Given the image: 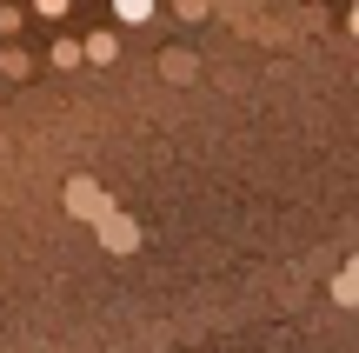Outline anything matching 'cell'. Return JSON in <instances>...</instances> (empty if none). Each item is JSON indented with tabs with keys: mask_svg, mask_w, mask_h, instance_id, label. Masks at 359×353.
Instances as JSON below:
<instances>
[{
	"mask_svg": "<svg viewBox=\"0 0 359 353\" xmlns=\"http://www.w3.org/2000/svg\"><path fill=\"white\" fill-rule=\"evenodd\" d=\"M93 234H100V247H107V253H133V247H140V220H133V213H120V207L107 213Z\"/></svg>",
	"mask_w": 359,
	"mask_h": 353,
	"instance_id": "2",
	"label": "cell"
},
{
	"mask_svg": "<svg viewBox=\"0 0 359 353\" xmlns=\"http://www.w3.org/2000/svg\"><path fill=\"white\" fill-rule=\"evenodd\" d=\"M120 60V34H87V67H114Z\"/></svg>",
	"mask_w": 359,
	"mask_h": 353,
	"instance_id": "4",
	"label": "cell"
},
{
	"mask_svg": "<svg viewBox=\"0 0 359 353\" xmlns=\"http://www.w3.org/2000/svg\"><path fill=\"white\" fill-rule=\"evenodd\" d=\"M346 34H353V40H359V7H353V13H346Z\"/></svg>",
	"mask_w": 359,
	"mask_h": 353,
	"instance_id": "12",
	"label": "cell"
},
{
	"mask_svg": "<svg viewBox=\"0 0 359 353\" xmlns=\"http://www.w3.org/2000/svg\"><path fill=\"white\" fill-rule=\"evenodd\" d=\"M47 60H53V67H80V60H87V40H53Z\"/></svg>",
	"mask_w": 359,
	"mask_h": 353,
	"instance_id": "7",
	"label": "cell"
},
{
	"mask_svg": "<svg viewBox=\"0 0 359 353\" xmlns=\"http://www.w3.org/2000/svg\"><path fill=\"white\" fill-rule=\"evenodd\" d=\"M333 300L346 307V314H359V260H346V267L333 274Z\"/></svg>",
	"mask_w": 359,
	"mask_h": 353,
	"instance_id": "3",
	"label": "cell"
},
{
	"mask_svg": "<svg viewBox=\"0 0 359 353\" xmlns=\"http://www.w3.org/2000/svg\"><path fill=\"white\" fill-rule=\"evenodd\" d=\"M173 13H180V20H206V13H213V0H173Z\"/></svg>",
	"mask_w": 359,
	"mask_h": 353,
	"instance_id": "9",
	"label": "cell"
},
{
	"mask_svg": "<svg viewBox=\"0 0 359 353\" xmlns=\"http://www.w3.org/2000/svg\"><path fill=\"white\" fill-rule=\"evenodd\" d=\"M60 207L74 213V220H87V227H100L107 213H114V200H107V187L93 180V173H74V180L60 187Z\"/></svg>",
	"mask_w": 359,
	"mask_h": 353,
	"instance_id": "1",
	"label": "cell"
},
{
	"mask_svg": "<svg viewBox=\"0 0 359 353\" xmlns=\"http://www.w3.org/2000/svg\"><path fill=\"white\" fill-rule=\"evenodd\" d=\"M154 7H160V0H114V20H127V27H147V20H154Z\"/></svg>",
	"mask_w": 359,
	"mask_h": 353,
	"instance_id": "5",
	"label": "cell"
},
{
	"mask_svg": "<svg viewBox=\"0 0 359 353\" xmlns=\"http://www.w3.org/2000/svg\"><path fill=\"white\" fill-rule=\"evenodd\" d=\"M160 74H167V80H193V53L167 47V53H160Z\"/></svg>",
	"mask_w": 359,
	"mask_h": 353,
	"instance_id": "6",
	"label": "cell"
},
{
	"mask_svg": "<svg viewBox=\"0 0 359 353\" xmlns=\"http://www.w3.org/2000/svg\"><path fill=\"white\" fill-rule=\"evenodd\" d=\"M67 7H74V0H34V13H40V20H60Z\"/></svg>",
	"mask_w": 359,
	"mask_h": 353,
	"instance_id": "10",
	"label": "cell"
},
{
	"mask_svg": "<svg viewBox=\"0 0 359 353\" xmlns=\"http://www.w3.org/2000/svg\"><path fill=\"white\" fill-rule=\"evenodd\" d=\"M0 34H20V7H0Z\"/></svg>",
	"mask_w": 359,
	"mask_h": 353,
	"instance_id": "11",
	"label": "cell"
},
{
	"mask_svg": "<svg viewBox=\"0 0 359 353\" xmlns=\"http://www.w3.org/2000/svg\"><path fill=\"white\" fill-rule=\"evenodd\" d=\"M0 74H7V80H27V74H34V60H27L20 47H7V53H0Z\"/></svg>",
	"mask_w": 359,
	"mask_h": 353,
	"instance_id": "8",
	"label": "cell"
},
{
	"mask_svg": "<svg viewBox=\"0 0 359 353\" xmlns=\"http://www.w3.org/2000/svg\"><path fill=\"white\" fill-rule=\"evenodd\" d=\"M353 7H359V0H353Z\"/></svg>",
	"mask_w": 359,
	"mask_h": 353,
	"instance_id": "13",
	"label": "cell"
}]
</instances>
